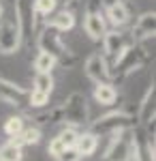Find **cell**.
<instances>
[{"instance_id":"6da1fadb","label":"cell","mask_w":156,"mask_h":161,"mask_svg":"<svg viewBox=\"0 0 156 161\" xmlns=\"http://www.w3.org/2000/svg\"><path fill=\"white\" fill-rule=\"evenodd\" d=\"M36 43H39V50L41 52H47L49 56L56 58V62H60L64 67L73 64V60H75V56L69 52V47H66L64 41H62L60 30H56V28H51V26H47V24L43 26V30L39 32Z\"/></svg>"},{"instance_id":"7a4b0ae2","label":"cell","mask_w":156,"mask_h":161,"mask_svg":"<svg viewBox=\"0 0 156 161\" xmlns=\"http://www.w3.org/2000/svg\"><path fill=\"white\" fill-rule=\"evenodd\" d=\"M101 41H103V56H105V60H107L109 69L116 64V60L122 56V52L133 43V39H128L124 32H120V30H107Z\"/></svg>"},{"instance_id":"3957f363","label":"cell","mask_w":156,"mask_h":161,"mask_svg":"<svg viewBox=\"0 0 156 161\" xmlns=\"http://www.w3.org/2000/svg\"><path fill=\"white\" fill-rule=\"evenodd\" d=\"M62 110V120H66L69 127H77L88 120V108H86V99L81 92H71L66 101L60 105Z\"/></svg>"},{"instance_id":"277c9868","label":"cell","mask_w":156,"mask_h":161,"mask_svg":"<svg viewBox=\"0 0 156 161\" xmlns=\"http://www.w3.org/2000/svg\"><path fill=\"white\" fill-rule=\"evenodd\" d=\"M133 125V118L126 114V112H109L105 116H101L98 120L92 123V133L94 136H105V133H116L120 129H131Z\"/></svg>"},{"instance_id":"5b68a950","label":"cell","mask_w":156,"mask_h":161,"mask_svg":"<svg viewBox=\"0 0 156 161\" xmlns=\"http://www.w3.org/2000/svg\"><path fill=\"white\" fill-rule=\"evenodd\" d=\"M131 142H133L131 129H120V131L111 133V144L105 153V161H128Z\"/></svg>"},{"instance_id":"8992f818","label":"cell","mask_w":156,"mask_h":161,"mask_svg":"<svg viewBox=\"0 0 156 161\" xmlns=\"http://www.w3.org/2000/svg\"><path fill=\"white\" fill-rule=\"evenodd\" d=\"M22 45V32L15 19H0V54H15Z\"/></svg>"},{"instance_id":"52a82bcc","label":"cell","mask_w":156,"mask_h":161,"mask_svg":"<svg viewBox=\"0 0 156 161\" xmlns=\"http://www.w3.org/2000/svg\"><path fill=\"white\" fill-rule=\"evenodd\" d=\"M13 13H15V22L19 26L22 39L30 37L36 30V24H39V19H36V15H34V9H32V0H15Z\"/></svg>"},{"instance_id":"ba28073f","label":"cell","mask_w":156,"mask_h":161,"mask_svg":"<svg viewBox=\"0 0 156 161\" xmlns=\"http://www.w3.org/2000/svg\"><path fill=\"white\" fill-rule=\"evenodd\" d=\"M0 101L13 108H24L28 105V90L0 75Z\"/></svg>"},{"instance_id":"9c48e42d","label":"cell","mask_w":156,"mask_h":161,"mask_svg":"<svg viewBox=\"0 0 156 161\" xmlns=\"http://www.w3.org/2000/svg\"><path fill=\"white\" fill-rule=\"evenodd\" d=\"M86 75L98 84V82H109V77H111V69H109L107 60H105V56L103 54H90L88 56V60H86Z\"/></svg>"},{"instance_id":"30bf717a","label":"cell","mask_w":156,"mask_h":161,"mask_svg":"<svg viewBox=\"0 0 156 161\" xmlns=\"http://www.w3.org/2000/svg\"><path fill=\"white\" fill-rule=\"evenodd\" d=\"M154 30H156V15L154 11H148L143 15H139L137 24L133 26V41L139 43V41L154 39Z\"/></svg>"},{"instance_id":"8fae6325","label":"cell","mask_w":156,"mask_h":161,"mask_svg":"<svg viewBox=\"0 0 156 161\" xmlns=\"http://www.w3.org/2000/svg\"><path fill=\"white\" fill-rule=\"evenodd\" d=\"M103 17L107 19L111 26H116V28H122V26L128 24V19H131V13H128V7L122 2V0H113V2H109L107 7H105V13H103Z\"/></svg>"},{"instance_id":"7c38bea8","label":"cell","mask_w":156,"mask_h":161,"mask_svg":"<svg viewBox=\"0 0 156 161\" xmlns=\"http://www.w3.org/2000/svg\"><path fill=\"white\" fill-rule=\"evenodd\" d=\"M84 28L86 35L92 39V41H101L103 35L107 32V26H105V17L101 11H88L84 19Z\"/></svg>"},{"instance_id":"4fadbf2b","label":"cell","mask_w":156,"mask_h":161,"mask_svg":"<svg viewBox=\"0 0 156 161\" xmlns=\"http://www.w3.org/2000/svg\"><path fill=\"white\" fill-rule=\"evenodd\" d=\"M94 99L101 105H113L118 99V90L113 88L111 82H98L94 86Z\"/></svg>"},{"instance_id":"5bb4252c","label":"cell","mask_w":156,"mask_h":161,"mask_svg":"<svg viewBox=\"0 0 156 161\" xmlns=\"http://www.w3.org/2000/svg\"><path fill=\"white\" fill-rule=\"evenodd\" d=\"M96 148H98V136H94L92 131H88V133H79V136H77L75 150H77L81 157H90V155H94Z\"/></svg>"},{"instance_id":"9a60e30c","label":"cell","mask_w":156,"mask_h":161,"mask_svg":"<svg viewBox=\"0 0 156 161\" xmlns=\"http://www.w3.org/2000/svg\"><path fill=\"white\" fill-rule=\"evenodd\" d=\"M154 92H156L154 84H150L145 97L141 99V105H139V120H143L148 125L150 123L154 125Z\"/></svg>"},{"instance_id":"2e32d148","label":"cell","mask_w":156,"mask_h":161,"mask_svg":"<svg viewBox=\"0 0 156 161\" xmlns=\"http://www.w3.org/2000/svg\"><path fill=\"white\" fill-rule=\"evenodd\" d=\"M47 26L60 30V32H66V30H71L75 26V15L71 11H60V13H56L51 19H47Z\"/></svg>"},{"instance_id":"e0dca14e","label":"cell","mask_w":156,"mask_h":161,"mask_svg":"<svg viewBox=\"0 0 156 161\" xmlns=\"http://www.w3.org/2000/svg\"><path fill=\"white\" fill-rule=\"evenodd\" d=\"M54 64H56V58L49 56L47 52H39L36 54V58H34V71L36 73H51Z\"/></svg>"},{"instance_id":"ac0fdd59","label":"cell","mask_w":156,"mask_h":161,"mask_svg":"<svg viewBox=\"0 0 156 161\" xmlns=\"http://www.w3.org/2000/svg\"><path fill=\"white\" fill-rule=\"evenodd\" d=\"M32 90L51 95V90H54V77H51V73H36L34 82H32Z\"/></svg>"},{"instance_id":"d6986e66","label":"cell","mask_w":156,"mask_h":161,"mask_svg":"<svg viewBox=\"0 0 156 161\" xmlns=\"http://www.w3.org/2000/svg\"><path fill=\"white\" fill-rule=\"evenodd\" d=\"M56 4H58V0H32V9H34L36 19H39V17H43V15L54 13Z\"/></svg>"},{"instance_id":"ffe728a7","label":"cell","mask_w":156,"mask_h":161,"mask_svg":"<svg viewBox=\"0 0 156 161\" xmlns=\"http://www.w3.org/2000/svg\"><path fill=\"white\" fill-rule=\"evenodd\" d=\"M22 129H24V118H22V116H9V118H7V123H4V133L9 137L19 136Z\"/></svg>"},{"instance_id":"44dd1931","label":"cell","mask_w":156,"mask_h":161,"mask_svg":"<svg viewBox=\"0 0 156 161\" xmlns=\"http://www.w3.org/2000/svg\"><path fill=\"white\" fill-rule=\"evenodd\" d=\"M22 148H17V146H13V144H4L2 148H0V159L2 161H22Z\"/></svg>"},{"instance_id":"7402d4cb","label":"cell","mask_w":156,"mask_h":161,"mask_svg":"<svg viewBox=\"0 0 156 161\" xmlns=\"http://www.w3.org/2000/svg\"><path fill=\"white\" fill-rule=\"evenodd\" d=\"M49 103V95L45 92H39V90H28V105L30 108H45Z\"/></svg>"},{"instance_id":"603a6c76","label":"cell","mask_w":156,"mask_h":161,"mask_svg":"<svg viewBox=\"0 0 156 161\" xmlns=\"http://www.w3.org/2000/svg\"><path fill=\"white\" fill-rule=\"evenodd\" d=\"M77 136H79V133H77V129H75V127H64L56 137L60 140L66 148H71V146H75V142H77Z\"/></svg>"},{"instance_id":"cb8c5ba5","label":"cell","mask_w":156,"mask_h":161,"mask_svg":"<svg viewBox=\"0 0 156 161\" xmlns=\"http://www.w3.org/2000/svg\"><path fill=\"white\" fill-rule=\"evenodd\" d=\"M19 137L24 144H39L41 142V129L39 127H24Z\"/></svg>"},{"instance_id":"d4e9b609","label":"cell","mask_w":156,"mask_h":161,"mask_svg":"<svg viewBox=\"0 0 156 161\" xmlns=\"http://www.w3.org/2000/svg\"><path fill=\"white\" fill-rule=\"evenodd\" d=\"M56 159L58 161H81V155L75 150V146H71V148H64Z\"/></svg>"},{"instance_id":"484cf974","label":"cell","mask_w":156,"mask_h":161,"mask_svg":"<svg viewBox=\"0 0 156 161\" xmlns=\"http://www.w3.org/2000/svg\"><path fill=\"white\" fill-rule=\"evenodd\" d=\"M64 148H66V146L62 144L60 140H58V137H54V140L49 142V146H47V153L51 155V157H58V155H60V153H62Z\"/></svg>"},{"instance_id":"4316f807","label":"cell","mask_w":156,"mask_h":161,"mask_svg":"<svg viewBox=\"0 0 156 161\" xmlns=\"http://www.w3.org/2000/svg\"><path fill=\"white\" fill-rule=\"evenodd\" d=\"M0 19H2V4H0Z\"/></svg>"},{"instance_id":"83f0119b","label":"cell","mask_w":156,"mask_h":161,"mask_svg":"<svg viewBox=\"0 0 156 161\" xmlns=\"http://www.w3.org/2000/svg\"><path fill=\"white\" fill-rule=\"evenodd\" d=\"M0 161H2V159H0Z\"/></svg>"}]
</instances>
